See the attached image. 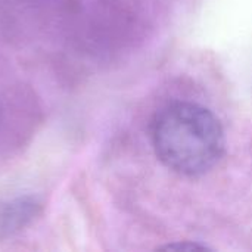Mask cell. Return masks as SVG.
Returning <instances> with one entry per match:
<instances>
[{"mask_svg": "<svg viewBox=\"0 0 252 252\" xmlns=\"http://www.w3.org/2000/svg\"><path fill=\"white\" fill-rule=\"evenodd\" d=\"M152 145L158 159L171 171L196 177L211 171L224 152V131L205 106L174 102L152 123Z\"/></svg>", "mask_w": 252, "mask_h": 252, "instance_id": "1", "label": "cell"}, {"mask_svg": "<svg viewBox=\"0 0 252 252\" xmlns=\"http://www.w3.org/2000/svg\"><path fill=\"white\" fill-rule=\"evenodd\" d=\"M41 211V201L32 195L0 199V242L21 235L34 224Z\"/></svg>", "mask_w": 252, "mask_h": 252, "instance_id": "2", "label": "cell"}]
</instances>
